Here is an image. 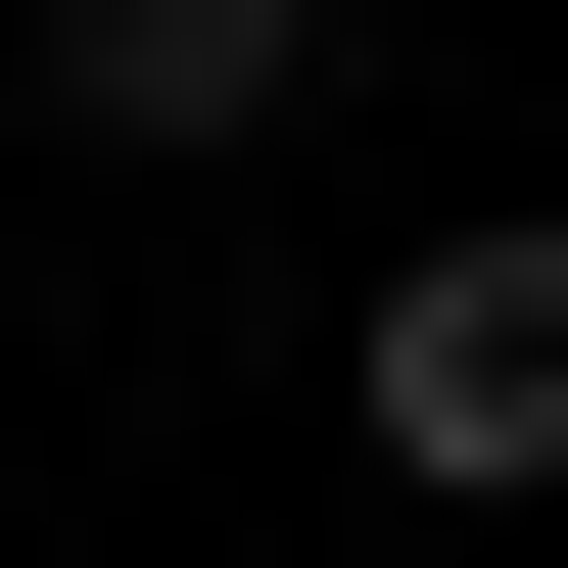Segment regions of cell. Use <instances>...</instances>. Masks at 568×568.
Wrapping results in <instances>:
<instances>
[{"label":"cell","mask_w":568,"mask_h":568,"mask_svg":"<svg viewBox=\"0 0 568 568\" xmlns=\"http://www.w3.org/2000/svg\"><path fill=\"white\" fill-rule=\"evenodd\" d=\"M379 474H568V190L379 284Z\"/></svg>","instance_id":"1"},{"label":"cell","mask_w":568,"mask_h":568,"mask_svg":"<svg viewBox=\"0 0 568 568\" xmlns=\"http://www.w3.org/2000/svg\"><path fill=\"white\" fill-rule=\"evenodd\" d=\"M332 48H379V0H48V95H95V142H284Z\"/></svg>","instance_id":"2"}]
</instances>
